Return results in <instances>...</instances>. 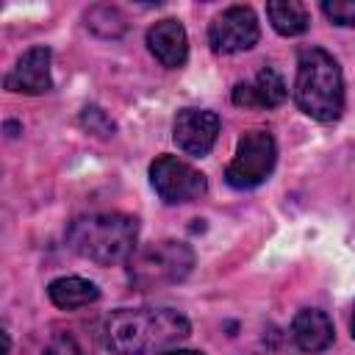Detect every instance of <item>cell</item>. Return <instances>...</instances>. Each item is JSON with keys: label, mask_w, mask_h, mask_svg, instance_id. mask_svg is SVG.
<instances>
[{"label": "cell", "mask_w": 355, "mask_h": 355, "mask_svg": "<svg viewBox=\"0 0 355 355\" xmlns=\"http://www.w3.org/2000/svg\"><path fill=\"white\" fill-rule=\"evenodd\" d=\"M191 324L175 308H119L108 313L103 336L114 355L164 352L189 338Z\"/></svg>", "instance_id": "cell-1"}, {"label": "cell", "mask_w": 355, "mask_h": 355, "mask_svg": "<svg viewBox=\"0 0 355 355\" xmlns=\"http://www.w3.org/2000/svg\"><path fill=\"white\" fill-rule=\"evenodd\" d=\"M294 100L316 122H336L344 111V78L338 61L322 47H305L297 55Z\"/></svg>", "instance_id": "cell-2"}, {"label": "cell", "mask_w": 355, "mask_h": 355, "mask_svg": "<svg viewBox=\"0 0 355 355\" xmlns=\"http://www.w3.org/2000/svg\"><path fill=\"white\" fill-rule=\"evenodd\" d=\"M139 222L128 214H86L69 222L67 244L94 263H119L136 252Z\"/></svg>", "instance_id": "cell-3"}, {"label": "cell", "mask_w": 355, "mask_h": 355, "mask_svg": "<svg viewBox=\"0 0 355 355\" xmlns=\"http://www.w3.org/2000/svg\"><path fill=\"white\" fill-rule=\"evenodd\" d=\"M194 266V252L183 241H158L150 244L128 258V277L139 291L158 288V286H172L189 277Z\"/></svg>", "instance_id": "cell-4"}, {"label": "cell", "mask_w": 355, "mask_h": 355, "mask_svg": "<svg viewBox=\"0 0 355 355\" xmlns=\"http://www.w3.org/2000/svg\"><path fill=\"white\" fill-rule=\"evenodd\" d=\"M277 161V144L266 130H250L239 139L236 155L225 169V180L233 189H255L261 186Z\"/></svg>", "instance_id": "cell-5"}, {"label": "cell", "mask_w": 355, "mask_h": 355, "mask_svg": "<svg viewBox=\"0 0 355 355\" xmlns=\"http://www.w3.org/2000/svg\"><path fill=\"white\" fill-rule=\"evenodd\" d=\"M150 183H153L155 194L169 205L200 200L208 191L205 175L175 155H158L150 164Z\"/></svg>", "instance_id": "cell-6"}, {"label": "cell", "mask_w": 355, "mask_h": 355, "mask_svg": "<svg viewBox=\"0 0 355 355\" xmlns=\"http://www.w3.org/2000/svg\"><path fill=\"white\" fill-rule=\"evenodd\" d=\"M261 36L258 17L250 6H230L208 25V44L214 53L230 55L250 50Z\"/></svg>", "instance_id": "cell-7"}, {"label": "cell", "mask_w": 355, "mask_h": 355, "mask_svg": "<svg viewBox=\"0 0 355 355\" xmlns=\"http://www.w3.org/2000/svg\"><path fill=\"white\" fill-rule=\"evenodd\" d=\"M219 136V116L205 108H183L175 116L172 139L189 155H208Z\"/></svg>", "instance_id": "cell-8"}, {"label": "cell", "mask_w": 355, "mask_h": 355, "mask_svg": "<svg viewBox=\"0 0 355 355\" xmlns=\"http://www.w3.org/2000/svg\"><path fill=\"white\" fill-rule=\"evenodd\" d=\"M50 47H31L19 55L14 69L6 75V89L17 94H44L53 89Z\"/></svg>", "instance_id": "cell-9"}, {"label": "cell", "mask_w": 355, "mask_h": 355, "mask_svg": "<svg viewBox=\"0 0 355 355\" xmlns=\"http://www.w3.org/2000/svg\"><path fill=\"white\" fill-rule=\"evenodd\" d=\"M288 97V86L275 67H261L252 80L236 83L233 103L244 108H277Z\"/></svg>", "instance_id": "cell-10"}, {"label": "cell", "mask_w": 355, "mask_h": 355, "mask_svg": "<svg viewBox=\"0 0 355 355\" xmlns=\"http://www.w3.org/2000/svg\"><path fill=\"white\" fill-rule=\"evenodd\" d=\"M150 53L169 69H178L189 58V36L178 19H161L147 31Z\"/></svg>", "instance_id": "cell-11"}, {"label": "cell", "mask_w": 355, "mask_h": 355, "mask_svg": "<svg viewBox=\"0 0 355 355\" xmlns=\"http://www.w3.org/2000/svg\"><path fill=\"white\" fill-rule=\"evenodd\" d=\"M291 338L302 352H324L336 338L333 319L319 308H302L291 322Z\"/></svg>", "instance_id": "cell-12"}, {"label": "cell", "mask_w": 355, "mask_h": 355, "mask_svg": "<svg viewBox=\"0 0 355 355\" xmlns=\"http://www.w3.org/2000/svg\"><path fill=\"white\" fill-rule=\"evenodd\" d=\"M47 297L55 308L61 311H75V308H86L92 302L100 300V288L86 280V277H55L50 286H47Z\"/></svg>", "instance_id": "cell-13"}, {"label": "cell", "mask_w": 355, "mask_h": 355, "mask_svg": "<svg viewBox=\"0 0 355 355\" xmlns=\"http://www.w3.org/2000/svg\"><path fill=\"white\" fill-rule=\"evenodd\" d=\"M266 17L272 28L280 36H300L311 25V14L302 3L297 0H283V3H266Z\"/></svg>", "instance_id": "cell-14"}, {"label": "cell", "mask_w": 355, "mask_h": 355, "mask_svg": "<svg viewBox=\"0 0 355 355\" xmlns=\"http://www.w3.org/2000/svg\"><path fill=\"white\" fill-rule=\"evenodd\" d=\"M86 25H89L97 36H103V39H116V36H122L125 28H128L125 17H122L116 8H111V6H94V8H89V11H86Z\"/></svg>", "instance_id": "cell-15"}, {"label": "cell", "mask_w": 355, "mask_h": 355, "mask_svg": "<svg viewBox=\"0 0 355 355\" xmlns=\"http://www.w3.org/2000/svg\"><path fill=\"white\" fill-rule=\"evenodd\" d=\"M80 125L89 130V133H94V136H114V122L108 119V114L103 111V108H97V105H86L83 108V114H80Z\"/></svg>", "instance_id": "cell-16"}, {"label": "cell", "mask_w": 355, "mask_h": 355, "mask_svg": "<svg viewBox=\"0 0 355 355\" xmlns=\"http://www.w3.org/2000/svg\"><path fill=\"white\" fill-rule=\"evenodd\" d=\"M322 11L330 22L344 25V28H355V0H324Z\"/></svg>", "instance_id": "cell-17"}, {"label": "cell", "mask_w": 355, "mask_h": 355, "mask_svg": "<svg viewBox=\"0 0 355 355\" xmlns=\"http://www.w3.org/2000/svg\"><path fill=\"white\" fill-rule=\"evenodd\" d=\"M42 355H78V347L69 336H58L55 341H50V347Z\"/></svg>", "instance_id": "cell-18"}, {"label": "cell", "mask_w": 355, "mask_h": 355, "mask_svg": "<svg viewBox=\"0 0 355 355\" xmlns=\"http://www.w3.org/2000/svg\"><path fill=\"white\" fill-rule=\"evenodd\" d=\"M166 355H202V352H197V349H172Z\"/></svg>", "instance_id": "cell-19"}, {"label": "cell", "mask_w": 355, "mask_h": 355, "mask_svg": "<svg viewBox=\"0 0 355 355\" xmlns=\"http://www.w3.org/2000/svg\"><path fill=\"white\" fill-rule=\"evenodd\" d=\"M352 338H355V308H352Z\"/></svg>", "instance_id": "cell-20"}]
</instances>
